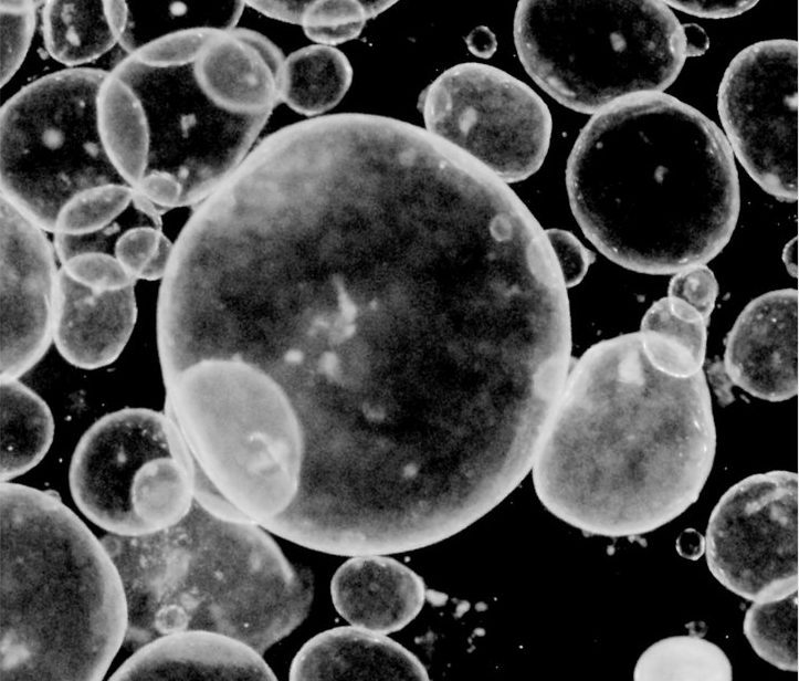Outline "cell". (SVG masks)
I'll use <instances>...</instances> for the list:
<instances>
[{"instance_id": "1", "label": "cell", "mask_w": 799, "mask_h": 681, "mask_svg": "<svg viewBox=\"0 0 799 681\" xmlns=\"http://www.w3.org/2000/svg\"><path fill=\"white\" fill-rule=\"evenodd\" d=\"M703 365L642 331L600 340L574 360L532 467L543 505L607 537L639 536L684 513L716 453Z\"/></svg>"}, {"instance_id": "2", "label": "cell", "mask_w": 799, "mask_h": 681, "mask_svg": "<svg viewBox=\"0 0 799 681\" xmlns=\"http://www.w3.org/2000/svg\"><path fill=\"white\" fill-rule=\"evenodd\" d=\"M284 59L245 28L183 31L125 54L97 101L111 161L164 212L197 206L244 160L282 102Z\"/></svg>"}, {"instance_id": "3", "label": "cell", "mask_w": 799, "mask_h": 681, "mask_svg": "<svg viewBox=\"0 0 799 681\" xmlns=\"http://www.w3.org/2000/svg\"><path fill=\"white\" fill-rule=\"evenodd\" d=\"M566 188L597 250L645 274L713 260L740 210L736 160L722 129L664 92L592 115L569 154Z\"/></svg>"}, {"instance_id": "4", "label": "cell", "mask_w": 799, "mask_h": 681, "mask_svg": "<svg viewBox=\"0 0 799 681\" xmlns=\"http://www.w3.org/2000/svg\"><path fill=\"white\" fill-rule=\"evenodd\" d=\"M101 542L125 590L129 652L164 635L208 630L262 654L301 625L313 600L309 572L261 525L217 516L196 500L169 527Z\"/></svg>"}, {"instance_id": "5", "label": "cell", "mask_w": 799, "mask_h": 681, "mask_svg": "<svg viewBox=\"0 0 799 681\" xmlns=\"http://www.w3.org/2000/svg\"><path fill=\"white\" fill-rule=\"evenodd\" d=\"M127 625L103 543L53 493L1 482L0 680H102Z\"/></svg>"}, {"instance_id": "6", "label": "cell", "mask_w": 799, "mask_h": 681, "mask_svg": "<svg viewBox=\"0 0 799 681\" xmlns=\"http://www.w3.org/2000/svg\"><path fill=\"white\" fill-rule=\"evenodd\" d=\"M514 42L543 91L591 115L630 96L663 93L687 59L682 23L659 0H522Z\"/></svg>"}, {"instance_id": "7", "label": "cell", "mask_w": 799, "mask_h": 681, "mask_svg": "<svg viewBox=\"0 0 799 681\" xmlns=\"http://www.w3.org/2000/svg\"><path fill=\"white\" fill-rule=\"evenodd\" d=\"M106 72L64 67L22 86L1 107V197L46 232L84 193L127 182L99 132Z\"/></svg>"}, {"instance_id": "8", "label": "cell", "mask_w": 799, "mask_h": 681, "mask_svg": "<svg viewBox=\"0 0 799 681\" xmlns=\"http://www.w3.org/2000/svg\"><path fill=\"white\" fill-rule=\"evenodd\" d=\"M69 484L81 512L119 536H143L179 522L193 503V459L165 413L124 408L81 437Z\"/></svg>"}, {"instance_id": "9", "label": "cell", "mask_w": 799, "mask_h": 681, "mask_svg": "<svg viewBox=\"0 0 799 681\" xmlns=\"http://www.w3.org/2000/svg\"><path fill=\"white\" fill-rule=\"evenodd\" d=\"M425 129L474 157L506 184L529 178L549 149L553 119L543 98L507 72L453 65L421 93Z\"/></svg>"}, {"instance_id": "10", "label": "cell", "mask_w": 799, "mask_h": 681, "mask_svg": "<svg viewBox=\"0 0 799 681\" xmlns=\"http://www.w3.org/2000/svg\"><path fill=\"white\" fill-rule=\"evenodd\" d=\"M796 40L756 42L728 64L717 92L723 134L734 157L768 195L798 200Z\"/></svg>"}, {"instance_id": "11", "label": "cell", "mask_w": 799, "mask_h": 681, "mask_svg": "<svg viewBox=\"0 0 799 681\" xmlns=\"http://www.w3.org/2000/svg\"><path fill=\"white\" fill-rule=\"evenodd\" d=\"M798 474L775 470L732 485L714 506L706 563L728 590L769 603L798 590Z\"/></svg>"}, {"instance_id": "12", "label": "cell", "mask_w": 799, "mask_h": 681, "mask_svg": "<svg viewBox=\"0 0 799 681\" xmlns=\"http://www.w3.org/2000/svg\"><path fill=\"white\" fill-rule=\"evenodd\" d=\"M45 232L1 197V380L31 370L53 339L59 269Z\"/></svg>"}, {"instance_id": "13", "label": "cell", "mask_w": 799, "mask_h": 681, "mask_svg": "<svg viewBox=\"0 0 799 681\" xmlns=\"http://www.w3.org/2000/svg\"><path fill=\"white\" fill-rule=\"evenodd\" d=\"M158 207L138 193L109 223L83 234H54L56 258L71 276L96 290L135 286L164 277L174 243Z\"/></svg>"}, {"instance_id": "14", "label": "cell", "mask_w": 799, "mask_h": 681, "mask_svg": "<svg viewBox=\"0 0 799 681\" xmlns=\"http://www.w3.org/2000/svg\"><path fill=\"white\" fill-rule=\"evenodd\" d=\"M723 371L749 395L784 401L798 392V291L781 289L751 300L725 340Z\"/></svg>"}, {"instance_id": "15", "label": "cell", "mask_w": 799, "mask_h": 681, "mask_svg": "<svg viewBox=\"0 0 799 681\" xmlns=\"http://www.w3.org/2000/svg\"><path fill=\"white\" fill-rule=\"evenodd\" d=\"M136 318L135 286L96 290L59 269L53 340L71 365L91 370L115 362Z\"/></svg>"}, {"instance_id": "16", "label": "cell", "mask_w": 799, "mask_h": 681, "mask_svg": "<svg viewBox=\"0 0 799 681\" xmlns=\"http://www.w3.org/2000/svg\"><path fill=\"white\" fill-rule=\"evenodd\" d=\"M109 680H276L249 645L208 630L158 637L125 660Z\"/></svg>"}, {"instance_id": "17", "label": "cell", "mask_w": 799, "mask_h": 681, "mask_svg": "<svg viewBox=\"0 0 799 681\" xmlns=\"http://www.w3.org/2000/svg\"><path fill=\"white\" fill-rule=\"evenodd\" d=\"M330 595L337 612L351 626L387 635L410 624L425 600L422 578L382 555H356L334 574Z\"/></svg>"}, {"instance_id": "18", "label": "cell", "mask_w": 799, "mask_h": 681, "mask_svg": "<svg viewBox=\"0 0 799 681\" xmlns=\"http://www.w3.org/2000/svg\"><path fill=\"white\" fill-rule=\"evenodd\" d=\"M290 680H428L420 660L385 635L354 626L309 639L294 657Z\"/></svg>"}, {"instance_id": "19", "label": "cell", "mask_w": 799, "mask_h": 681, "mask_svg": "<svg viewBox=\"0 0 799 681\" xmlns=\"http://www.w3.org/2000/svg\"><path fill=\"white\" fill-rule=\"evenodd\" d=\"M126 0H50L41 8L48 54L65 69L85 67L115 45L127 24Z\"/></svg>"}, {"instance_id": "20", "label": "cell", "mask_w": 799, "mask_h": 681, "mask_svg": "<svg viewBox=\"0 0 799 681\" xmlns=\"http://www.w3.org/2000/svg\"><path fill=\"white\" fill-rule=\"evenodd\" d=\"M53 437L54 420L46 402L19 379L1 380V482L34 468Z\"/></svg>"}, {"instance_id": "21", "label": "cell", "mask_w": 799, "mask_h": 681, "mask_svg": "<svg viewBox=\"0 0 799 681\" xmlns=\"http://www.w3.org/2000/svg\"><path fill=\"white\" fill-rule=\"evenodd\" d=\"M351 81V64L340 50L306 45L284 59L281 99L295 113L318 117L339 104Z\"/></svg>"}, {"instance_id": "22", "label": "cell", "mask_w": 799, "mask_h": 681, "mask_svg": "<svg viewBox=\"0 0 799 681\" xmlns=\"http://www.w3.org/2000/svg\"><path fill=\"white\" fill-rule=\"evenodd\" d=\"M126 1L127 24L119 42L125 54L183 31L234 29L246 7L245 1Z\"/></svg>"}, {"instance_id": "23", "label": "cell", "mask_w": 799, "mask_h": 681, "mask_svg": "<svg viewBox=\"0 0 799 681\" xmlns=\"http://www.w3.org/2000/svg\"><path fill=\"white\" fill-rule=\"evenodd\" d=\"M262 14L299 24L316 44L335 46L356 39L368 20L390 8L396 1L314 0V1H245Z\"/></svg>"}, {"instance_id": "24", "label": "cell", "mask_w": 799, "mask_h": 681, "mask_svg": "<svg viewBox=\"0 0 799 681\" xmlns=\"http://www.w3.org/2000/svg\"><path fill=\"white\" fill-rule=\"evenodd\" d=\"M634 681H732L728 657L697 635L673 636L651 645L639 657Z\"/></svg>"}, {"instance_id": "25", "label": "cell", "mask_w": 799, "mask_h": 681, "mask_svg": "<svg viewBox=\"0 0 799 681\" xmlns=\"http://www.w3.org/2000/svg\"><path fill=\"white\" fill-rule=\"evenodd\" d=\"M798 590L769 603H754L743 630L754 651L785 671H798Z\"/></svg>"}, {"instance_id": "26", "label": "cell", "mask_w": 799, "mask_h": 681, "mask_svg": "<svg viewBox=\"0 0 799 681\" xmlns=\"http://www.w3.org/2000/svg\"><path fill=\"white\" fill-rule=\"evenodd\" d=\"M708 324L694 307L667 295L648 308L640 331L655 333L672 340L704 363Z\"/></svg>"}, {"instance_id": "27", "label": "cell", "mask_w": 799, "mask_h": 681, "mask_svg": "<svg viewBox=\"0 0 799 681\" xmlns=\"http://www.w3.org/2000/svg\"><path fill=\"white\" fill-rule=\"evenodd\" d=\"M44 1L2 0L1 14V86L23 64L36 27L38 10Z\"/></svg>"}, {"instance_id": "28", "label": "cell", "mask_w": 799, "mask_h": 681, "mask_svg": "<svg viewBox=\"0 0 799 681\" xmlns=\"http://www.w3.org/2000/svg\"><path fill=\"white\" fill-rule=\"evenodd\" d=\"M667 295L684 301L709 323L718 295V283L706 264L691 265L674 273Z\"/></svg>"}, {"instance_id": "29", "label": "cell", "mask_w": 799, "mask_h": 681, "mask_svg": "<svg viewBox=\"0 0 799 681\" xmlns=\"http://www.w3.org/2000/svg\"><path fill=\"white\" fill-rule=\"evenodd\" d=\"M548 238L557 255L567 287L577 285L586 275L595 255L571 232L547 229Z\"/></svg>"}, {"instance_id": "30", "label": "cell", "mask_w": 799, "mask_h": 681, "mask_svg": "<svg viewBox=\"0 0 799 681\" xmlns=\"http://www.w3.org/2000/svg\"><path fill=\"white\" fill-rule=\"evenodd\" d=\"M757 2L756 0H664L670 8L706 19L733 18L747 12Z\"/></svg>"}, {"instance_id": "31", "label": "cell", "mask_w": 799, "mask_h": 681, "mask_svg": "<svg viewBox=\"0 0 799 681\" xmlns=\"http://www.w3.org/2000/svg\"><path fill=\"white\" fill-rule=\"evenodd\" d=\"M467 49L477 57L488 59L497 49L495 34L485 25L473 29L465 38Z\"/></svg>"}, {"instance_id": "32", "label": "cell", "mask_w": 799, "mask_h": 681, "mask_svg": "<svg viewBox=\"0 0 799 681\" xmlns=\"http://www.w3.org/2000/svg\"><path fill=\"white\" fill-rule=\"evenodd\" d=\"M675 548L680 556L697 560L705 551V538L695 528H685L676 538Z\"/></svg>"}, {"instance_id": "33", "label": "cell", "mask_w": 799, "mask_h": 681, "mask_svg": "<svg viewBox=\"0 0 799 681\" xmlns=\"http://www.w3.org/2000/svg\"><path fill=\"white\" fill-rule=\"evenodd\" d=\"M686 57H698L709 49L706 31L696 23H682Z\"/></svg>"}]
</instances>
